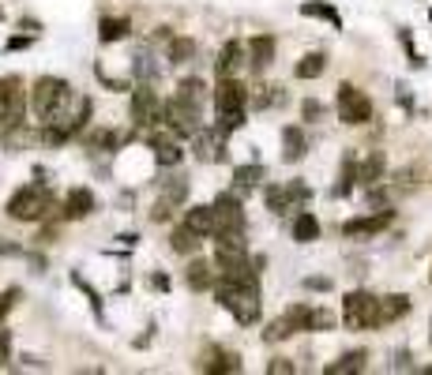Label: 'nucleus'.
<instances>
[{"label":"nucleus","mask_w":432,"mask_h":375,"mask_svg":"<svg viewBox=\"0 0 432 375\" xmlns=\"http://www.w3.org/2000/svg\"><path fill=\"white\" fill-rule=\"evenodd\" d=\"M214 296H218V304L241 327H252L259 319V285H241V282H230L222 274V278L214 282Z\"/></svg>","instance_id":"obj_1"},{"label":"nucleus","mask_w":432,"mask_h":375,"mask_svg":"<svg viewBox=\"0 0 432 375\" xmlns=\"http://www.w3.org/2000/svg\"><path fill=\"white\" fill-rule=\"evenodd\" d=\"M53 211V192L49 184H27L8 199V218L12 222H38Z\"/></svg>","instance_id":"obj_2"},{"label":"nucleus","mask_w":432,"mask_h":375,"mask_svg":"<svg viewBox=\"0 0 432 375\" xmlns=\"http://www.w3.org/2000/svg\"><path fill=\"white\" fill-rule=\"evenodd\" d=\"M342 319H346V327H350V330H372V327H380V296H372V293H365V289L346 293Z\"/></svg>","instance_id":"obj_3"},{"label":"nucleus","mask_w":432,"mask_h":375,"mask_svg":"<svg viewBox=\"0 0 432 375\" xmlns=\"http://www.w3.org/2000/svg\"><path fill=\"white\" fill-rule=\"evenodd\" d=\"M68 98H72V86L64 83V79H53V75H41V79L34 83V113L41 120H53V117H60V109L68 105Z\"/></svg>","instance_id":"obj_4"},{"label":"nucleus","mask_w":432,"mask_h":375,"mask_svg":"<svg viewBox=\"0 0 432 375\" xmlns=\"http://www.w3.org/2000/svg\"><path fill=\"white\" fill-rule=\"evenodd\" d=\"M23 79L19 75H4L0 79V124L4 128H19L23 124Z\"/></svg>","instance_id":"obj_5"},{"label":"nucleus","mask_w":432,"mask_h":375,"mask_svg":"<svg viewBox=\"0 0 432 375\" xmlns=\"http://www.w3.org/2000/svg\"><path fill=\"white\" fill-rule=\"evenodd\" d=\"M339 120H342V124H369V120H372L369 94H361L353 83L339 86Z\"/></svg>","instance_id":"obj_6"},{"label":"nucleus","mask_w":432,"mask_h":375,"mask_svg":"<svg viewBox=\"0 0 432 375\" xmlns=\"http://www.w3.org/2000/svg\"><path fill=\"white\" fill-rule=\"evenodd\" d=\"M132 120H136V128L166 124V105H158V94H155V86H150V83H143L132 94Z\"/></svg>","instance_id":"obj_7"},{"label":"nucleus","mask_w":432,"mask_h":375,"mask_svg":"<svg viewBox=\"0 0 432 375\" xmlns=\"http://www.w3.org/2000/svg\"><path fill=\"white\" fill-rule=\"evenodd\" d=\"M166 128L173 136H185V139H196L199 136V109L185 105L177 94L166 102Z\"/></svg>","instance_id":"obj_8"},{"label":"nucleus","mask_w":432,"mask_h":375,"mask_svg":"<svg viewBox=\"0 0 432 375\" xmlns=\"http://www.w3.org/2000/svg\"><path fill=\"white\" fill-rule=\"evenodd\" d=\"M214 206V233H222V229H244V211H241V195L233 192H222L218 199L211 203Z\"/></svg>","instance_id":"obj_9"},{"label":"nucleus","mask_w":432,"mask_h":375,"mask_svg":"<svg viewBox=\"0 0 432 375\" xmlns=\"http://www.w3.org/2000/svg\"><path fill=\"white\" fill-rule=\"evenodd\" d=\"M244 102H248V86L237 79V75L222 79L218 91H214V109H218V113H233V109H244Z\"/></svg>","instance_id":"obj_10"},{"label":"nucleus","mask_w":432,"mask_h":375,"mask_svg":"<svg viewBox=\"0 0 432 375\" xmlns=\"http://www.w3.org/2000/svg\"><path fill=\"white\" fill-rule=\"evenodd\" d=\"M196 158L199 162H222L225 158V131L214 124V128H203L196 136Z\"/></svg>","instance_id":"obj_11"},{"label":"nucleus","mask_w":432,"mask_h":375,"mask_svg":"<svg viewBox=\"0 0 432 375\" xmlns=\"http://www.w3.org/2000/svg\"><path fill=\"white\" fill-rule=\"evenodd\" d=\"M391 218H395V211H376V214H369V218H353V222H346L342 225V233L346 237H376V233H384L387 225H391Z\"/></svg>","instance_id":"obj_12"},{"label":"nucleus","mask_w":432,"mask_h":375,"mask_svg":"<svg viewBox=\"0 0 432 375\" xmlns=\"http://www.w3.org/2000/svg\"><path fill=\"white\" fill-rule=\"evenodd\" d=\"M199 371H211V375L241 371V357H237V353H225V349H207L199 357Z\"/></svg>","instance_id":"obj_13"},{"label":"nucleus","mask_w":432,"mask_h":375,"mask_svg":"<svg viewBox=\"0 0 432 375\" xmlns=\"http://www.w3.org/2000/svg\"><path fill=\"white\" fill-rule=\"evenodd\" d=\"M241 64H244V46L241 41H225L218 60H214V72H218V79H230V75H237Z\"/></svg>","instance_id":"obj_14"},{"label":"nucleus","mask_w":432,"mask_h":375,"mask_svg":"<svg viewBox=\"0 0 432 375\" xmlns=\"http://www.w3.org/2000/svg\"><path fill=\"white\" fill-rule=\"evenodd\" d=\"M271 60H275V38L271 34H256L252 41H248V64H252L256 72H263Z\"/></svg>","instance_id":"obj_15"},{"label":"nucleus","mask_w":432,"mask_h":375,"mask_svg":"<svg viewBox=\"0 0 432 375\" xmlns=\"http://www.w3.org/2000/svg\"><path fill=\"white\" fill-rule=\"evenodd\" d=\"M263 176H267V169H263L259 162H252V165H237V169H233V192H237V195H248L259 180H263Z\"/></svg>","instance_id":"obj_16"},{"label":"nucleus","mask_w":432,"mask_h":375,"mask_svg":"<svg viewBox=\"0 0 432 375\" xmlns=\"http://www.w3.org/2000/svg\"><path fill=\"white\" fill-rule=\"evenodd\" d=\"M185 225L192 229L196 237H214V206H192V211L185 214Z\"/></svg>","instance_id":"obj_17"},{"label":"nucleus","mask_w":432,"mask_h":375,"mask_svg":"<svg viewBox=\"0 0 432 375\" xmlns=\"http://www.w3.org/2000/svg\"><path fill=\"white\" fill-rule=\"evenodd\" d=\"M214 282H218V278H214V267H211L207 259H192V263H188V289H192V293L211 289Z\"/></svg>","instance_id":"obj_18"},{"label":"nucleus","mask_w":432,"mask_h":375,"mask_svg":"<svg viewBox=\"0 0 432 375\" xmlns=\"http://www.w3.org/2000/svg\"><path fill=\"white\" fill-rule=\"evenodd\" d=\"M94 211V195L86 188H72L68 199H64V218H86Z\"/></svg>","instance_id":"obj_19"},{"label":"nucleus","mask_w":432,"mask_h":375,"mask_svg":"<svg viewBox=\"0 0 432 375\" xmlns=\"http://www.w3.org/2000/svg\"><path fill=\"white\" fill-rule=\"evenodd\" d=\"M150 150H155V162L158 165H177L181 162V147H177V139H169V136H150Z\"/></svg>","instance_id":"obj_20"},{"label":"nucleus","mask_w":432,"mask_h":375,"mask_svg":"<svg viewBox=\"0 0 432 375\" xmlns=\"http://www.w3.org/2000/svg\"><path fill=\"white\" fill-rule=\"evenodd\" d=\"M384 154L376 150V154H369L361 165H358V184H365V188H372V184H380L384 180Z\"/></svg>","instance_id":"obj_21"},{"label":"nucleus","mask_w":432,"mask_h":375,"mask_svg":"<svg viewBox=\"0 0 432 375\" xmlns=\"http://www.w3.org/2000/svg\"><path fill=\"white\" fill-rule=\"evenodd\" d=\"M263 199H267V206H271L275 214H286V211H294V206H297L294 192H289V184H286V188L267 184V188H263Z\"/></svg>","instance_id":"obj_22"},{"label":"nucleus","mask_w":432,"mask_h":375,"mask_svg":"<svg viewBox=\"0 0 432 375\" xmlns=\"http://www.w3.org/2000/svg\"><path fill=\"white\" fill-rule=\"evenodd\" d=\"M406 312H410V296H402V293L384 296V301H380V327L395 323V319H402Z\"/></svg>","instance_id":"obj_23"},{"label":"nucleus","mask_w":432,"mask_h":375,"mask_svg":"<svg viewBox=\"0 0 432 375\" xmlns=\"http://www.w3.org/2000/svg\"><path fill=\"white\" fill-rule=\"evenodd\" d=\"M177 98L185 105H192V109H199L203 113V102H207V86H203V79H185L177 86Z\"/></svg>","instance_id":"obj_24"},{"label":"nucleus","mask_w":432,"mask_h":375,"mask_svg":"<svg viewBox=\"0 0 432 375\" xmlns=\"http://www.w3.org/2000/svg\"><path fill=\"white\" fill-rule=\"evenodd\" d=\"M316 237H320L316 214H312V211H301V214L294 218V240H301V244H312Z\"/></svg>","instance_id":"obj_25"},{"label":"nucleus","mask_w":432,"mask_h":375,"mask_svg":"<svg viewBox=\"0 0 432 375\" xmlns=\"http://www.w3.org/2000/svg\"><path fill=\"white\" fill-rule=\"evenodd\" d=\"M282 158L286 162H301V158H305V131H301V128H286L282 131Z\"/></svg>","instance_id":"obj_26"},{"label":"nucleus","mask_w":432,"mask_h":375,"mask_svg":"<svg viewBox=\"0 0 432 375\" xmlns=\"http://www.w3.org/2000/svg\"><path fill=\"white\" fill-rule=\"evenodd\" d=\"M365 360H369V353L365 349H353V353H346V357H339L334 364H327V375H346V371H361L365 368Z\"/></svg>","instance_id":"obj_27"},{"label":"nucleus","mask_w":432,"mask_h":375,"mask_svg":"<svg viewBox=\"0 0 432 375\" xmlns=\"http://www.w3.org/2000/svg\"><path fill=\"white\" fill-rule=\"evenodd\" d=\"M98 38L105 41V46H110V41H124L128 38V19H121V15H105L102 23H98Z\"/></svg>","instance_id":"obj_28"},{"label":"nucleus","mask_w":432,"mask_h":375,"mask_svg":"<svg viewBox=\"0 0 432 375\" xmlns=\"http://www.w3.org/2000/svg\"><path fill=\"white\" fill-rule=\"evenodd\" d=\"M199 240H203V237H196L188 225H177V229L169 233V244H173V251H181V256H192V251L199 248Z\"/></svg>","instance_id":"obj_29"},{"label":"nucleus","mask_w":432,"mask_h":375,"mask_svg":"<svg viewBox=\"0 0 432 375\" xmlns=\"http://www.w3.org/2000/svg\"><path fill=\"white\" fill-rule=\"evenodd\" d=\"M323 68H327V57H323V53H308V57L297 60L294 75L297 79H316V75H323Z\"/></svg>","instance_id":"obj_30"},{"label":"nucleus","mask_w":432,"mask_h":375,"mask_svg":"<svg viewBox=\"0 0 432 375\" xmlns=\"http://www.w3.org/2000/svg\"><path fill=\"white\" fill-rule=\"evenodd\" d=\"M301 15H312V19H327L331 27H342V15L334 12L331 4H323V0H308V4H301Z\"/></svg>","instance_id":"obj_31"},{"label":"nucleus","mask_w":432,"mask_h":375,"mask_svg":"<svg viewBox=\"0 0 432 375\" xmlns=\"http://www.w3.org/2000/svg\"><path fill=\"white\" fill-rule=\"evenodd\" d=\"M166 53H169V60H173V64H185V60L196 57V41H192V38H173Z\"/></svg>","instance_id":"obj_32"},{"label":"nucleus","mask_w":432,"mask_h":375,"mask_svg":"<svg viewBox=\"0 0 432 375\" xmlns=\"http://www.w3.org/2000/svg\"><path fill=\"white\" fill-rule=\"evenodd\" d=\"M286 319L294 323V330H312V308L308 304H289Z\"/></svg>","instance_id":"obj_33"},{"label":"nucleus","mask_w":432,"mask_h":375,"mask_svg":"<svg viewBox=\"0 0 432 375\" xmlns=\"http://www.w3.org/2000/svg\"><path fill=\"white\" fill-rule=\"evenodd\" d=\"M289 334H297V330H294V323H289V319L282 315V319H275V323L263 330V341H286Z\"/></svg>","instance_id":"obj_34"},{"label":"nucleus","mask_w":432,"mask_h":375,"mask_svg":"<svg viewBox=\"0 0 432 375\" xmlns=\"http://www.w3.org/2000/svg\"><path fill=\"white\" fill-rule=\"evenodd\" d=\"M282 102V91L278 86H256V109H271Z\"/></svg>","instance_id":"obj_35"},{"label":"nucleus","mask_w":432,"mask_h":375,"mask_svg":"<svg viewBox=\"0 0 432 375\" xmlns=\"http://www.w3.org/2000/svg\"><path fill=\"white\" fill-rule=\"evenodd\" d=\"M218 128L230 136V131L244 128V109H233V113H218Z\"/></svg>","instance_id":"obj_36"},{"label":"nucleus","mask_w":432,"mask_h":375,"mask_svg":"<svg viewBox=\"0 0 432 375\" xmlns=\"http://www.w3.org/2000/svg\"><path fill=\"white\" fill-rule=\"evenodd\" d=\"M19 296H23L19 289H4V293H0V323H4L8 312H12V308L19 304Z\"/></svg>","instance_id":"obj_37"},{"label":"nucleus","mask_w":432,"mask_h":375,"mask_svg":"<svg viewBox=\"0 0 432 375\" xmlns=\"http://www.w3.org/2000/svg\"><path fill=\"white\" fill-rule=\"evenodd\" d=\"M334 327V315L327 308H312V330H331Z\"/></svg>","instance_id":"obj_38"},{"label":"nucleus","mask_w":432,"mask_h":375,"mask_svg":"<svg viewBox=\"0 0 432 375\" xmlns=\"http://www.w3.org/2000/svg\"><path fill=\"white\" fill-rule=\"evenodd\" d=\"M91 143H94V147H102V150H110V147H121V136H117V131H94Z\"/></svg>","instance_id":"obj_39"},{"label":"nucleus","mask_w":432,"mask_h":375,"mask_svg":"<svg viewBox=\"0 0 432 375\" xmlns=\"http://www.w3.org/2000/svg\"><path fill=\"white\" fill-rule=\"evenodd\" d=\"M267 371H271V375H289V371H297V364L286 360V357H275L271 364H267Z\"/></svg>","instance_id":"obj_40"},{"label":"nucleus","mask_w":432,"mask_h":375,"mask_svg":"<svg viewBox=\"0 0 432 375\" xmlns=\"http://www.w3.org/2000/svg\"><path fill=\"white\" fill-rule=\"evenodd\" d=\"M12 360V330H0V368Z\"/></svg>","instance_id":"obj_41"},{"label":"nucleus","mask_w":432,"mask_h":375,"mask_svg":"<svg viewBox=\"0 0 432 375\" xmlns=\"http://www.w3.org/2000/svg\"><path fill=\"white\" fill-rule=\"evenodd\" d=\"M323 117V105L320 102H305V120H320Z\"/></svg>","instance_id":"obj_42"},{"label":"nucleus","mask_w":432,"mask_h":375,"mask_svg":"<svg viewBox=\"0 0 432 375\" xmlns=\"http://www.w3.org/2000/svg\"><path fill=\"white\" fill-rule=\"evenodd\" d=\"M27 46H30V38H27V34H15V38H8V49H12V53H15V49H27Z\"/></svg>","instance_id":"obj_43"},{"label":"nucleus","mask_w":432,"mask_h":375,"mask_svg":"<svg viewBox=\"0 0 432 375\" xmlns=\"http://www.w3.org/2000/svg\"><path fill=\"white\" fill-rule=\"evenodd\" d=\"M0 256H27V251L15 248V244H8V240H0Z\"/></svg>","instance_id":"obj_44"},{"label":"nucleus","mask_w":432,"mask_h":375,"mask_svg":"<svg viewBox=\"0 0 432 375\" xmlns=\"http://www.w3.org/2000/svg\"><path fill=\"white\" fill-rule=\"evenodd\" d=\"M305 285H308V289H323V293H327L331 289V278H308Z\"/></svg>","instance_id":"obj_45"},{"label":"nucleus","mask_w":432,"mask_h":375,"mask_svg":"<svg viewBox=\"0 0 432 375\" xmlns=\"http://www.w3.org/2000/svg\"><path fill=\"white\" fill-rule=\"evenodd\" d=\"M150 282H155V289H169V278H166V274H155Z\"/></svg>","instance_id":"obj_46"},{"label":"nucleus","mask_w":432,"mask_h":375,"mask_svg":"<svg viewBox=\"0 0 432 375\" xmlns=\"http://www.w3.org/2000/svg\"><path fill=\"white\" fill-rule=\"evenodd\" d=\"M421 371H425V375H432V364H428V368H421Z\"/></svg>","instance_id":"obj_47"},{"label":"nucleus","mask_w":432,"mask_h":375,"mask_svg":"<svg viewBox=\"0 0 432 375\" xmlns=\"http://www.w3.org/2000/svg\"><path fill=\"white\" fill-rule=\"evenodd\" d=\"M0 19H4V8H0Z\"/></svg>","instance_id":"obj_48"},{"label":"nucleus","mask_w":432,"mask_h":375,"mask_svg":"<svg viewBox=\"0 0 432 375\" xmlns=\"http://www.w3.org/2000/svg\"><path fill=\"white\" fill-rule=\"evenodd\" d=\"M428 285H432V274H428Z\"/></svg>","instance_id":"obj_49"}]
</instances>
